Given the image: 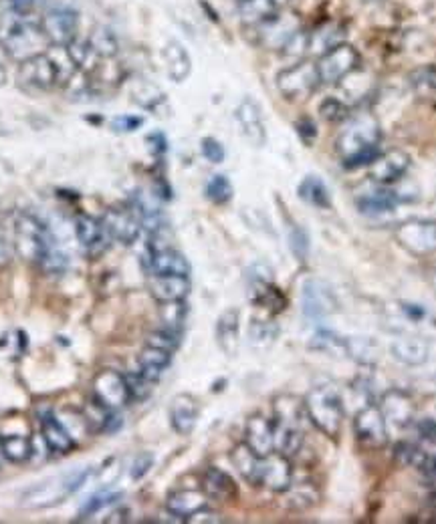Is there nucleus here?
<instances>
[{"instance_id":"1","label":"nucleus","mask_w":436,"mask_h":524,"mask_svg":"<svg viewBox=\"0 0 436 524\" xmlns=\"http://www.w3.org/2000/svg\"><path fill=\"white\" fill-rule=\"evenodd\" d=\"M0 41H3L8 57L18 63L33 57V55L45 53L47 39L41 31V25L35 23L31 13H23L11 6V11L0 18Z\"/></svg>"},{"instance_id":"2","label":"nucleus","mask_w":436,"mask_h":524,"mask_svg":"<svg viewBox=\"0 0 436 524\" xmlns=\"http://www.w3.org/2000/svg\"><path fill=\"white\" fill-rule=\"evenodd\" d=\"M380 131L374 117H360L338 137V154L346 167L370 166L380 156Z\"/></svg>"},{"instance_id":"3","label":"nucleus","mask_w":436,"mask_h":524,"mask_svg":"<svg viewBox=\"0 0 436 524\" xmlns=\"http://www.w3.org/2000/svg\"><path fill=\"white\" fill-rule=\"evenodd\" d=\"M87 476H89L87 468L51 476V479L31 486L29 490H25V494L21 496V507L29 510L57 507V504L65 502L73 492H77L81 489L83 482L87 480Z\"/></svg>"},{"instance_id":"4","label":"nucleus","mask_w":436,"mask_h":524,"mask_svg":"<svg viewBox=\"0 0 436 524\" xmlns=\"http://www.w3.org/2000/svg\"><path fill=\"white\" fill-rule=\"evenodd\" d=\"M305 411H308L309 422L319 429L321 434L330 438H338L341 434L346 408L336 388L319 386L311 389L303 399Z\"/></svg>"},{"instance_id":"5","label":"nucleus","mask_w":436,"mask_h":524,"mask_svg":"<svg viewBox=\"0 0 436 524\" xmlns=\"http://www.w3.org/2000/svg\"><path fill=\"white\" fill-rule=\"evenodd\" d=\"M53 238L45 224L29 212L16 214L13 227L15 255L29 265H41L53 247Z\"/></svg>"},{"instance_id":"6","label":"nucleus","mask_w":436,"mask_h":524,"mask_svg":"<svg viewBox=\"0 0 436 524\" xmlns=\"http://www.w3.org/2000/svg\"><path fill=\"white\" fill-rule=\"evenodd\" d=\"M275 86L287 101H305L321 86L318 65L308 59L297 61L277 75Z\"/></svg>"},{"instance_id":"7","label":"nucleus","mask_w":436,"mask_h":524,"mask_svg":"<svg viewBox=\"0 0 436 524\" xmlns=\"http://www.w3.org/2000/svg\"><path fill=\"white\" fill-rule=\"evenodd\" d=\"M360 63L361 57L354 46L341 43L321 55L315 65H318L321 86H338L340 81H346L351 73L360 69Z\"/></svg>"},{"instance_id":"8","label":"nucleus","mask_w":436,"mask_h":524,"mask_svg":"<svg viewBox=\"0 0 436 524\" xmlns=\"http://www.w3.org/2000/svg\"><path fill=\"white\" fill-rule=\"evenodd\" d=\"M41 31L49 46H69L77 39L79 18L67 6H53L41 16Z\"/></svg>"},{"instance_id":"9","label":"nucleus","mask_w":436,"mask_h":524,"mask_svg":"<svg viewBox=\"0 0 436 524\" xmlns=\"http://www.w3.org/2000/svg\"><path fill=\"white\" fill-rule=\"evenodd\" d=\"M394 237L404 250L414 257L436 252V220H408L396 228Z\"/></svg>"},{"instance_id":"10","label":"nucleus","mask_w":436,"mask_h":524,"mask_svg":"<svg viewBox=\"0 0 436 524\" xmlns=\"http://www.w3.org/2000/svg\"><path fill=\"white\" fill-rule=\"evenodd\" d=\"M429 327H436V319L422 305L416 303H396V307H392V315L388 317V329L401 335L424 337V329H429Z\"/></svg>"},{"instance_id":"11","label":"nucleus","mask_w":436,"mask_h":524,"mask_svg":"<svg viewBox=\"0 0 436 524\" xmlns=\"http://www.w3.org/2000/svg\"><path fill=\"white\" fill-rule=\"evenodd\" d=\"M91 396L109 409L124 408L127 401L132 399L129 398L126 376L114 369H104L97 373L94 378V383H91Z\"/></svg>"},{"instance_id":"12","label":"nucleus","mask_w":436,"mask_h":524,"mask_svg":"<svg viewBox=\"0 0 436 524\" xmlns=\"http://www.w3.org/2000/svg\"><path fill=\"white\" fill-rule=\"evenodd\" d=\"M301 307L305 317H309V319H323V317L338 313L340 303L330 285L323 283V280L311 278L303 285Z\"/></svg>"},{"instance_id":"13","label":"nucleus","mask_w":436,"mask_h":524,"mask_svg":"<svg viewBox=\"0 0 436 524\" xmlns=\"http://www.w3.org/2000/svg\"><path fill=\"white\" fill-rule=\"evenodd\" d=\"M354 432L368 448H382L388 444V424L378 406L361 408L354 418Z\"/></svg>"},{"instance_id":"14","label":"nucleus","mask_w":436,"mask_h":524,"mask_svg":"<svg viewBox=\"0 0 436 524\" xmlns=\"http://www.w3.org/2000/svg\"><path fill=\"white\" fill-rule=\"evenodd\" d=\"M368 167L370 180L380 186H392L406 176L408 167H411V156L404 149H388V152H380Z\"/></svg>"},{"instance_id":"15","label":"nucleus","mask_w":436,"mask_h":524,"mask_svg":"<svg viewBox=\"0 0 436 524\" xmlns=\"http://www.w3.org/2000/svg\"><path fill=\"white\" fill-rule=\"evenodd\" d=\"M76 234L79 245L86 250V255L91 258H97L111 247V237L101 218L89 217V214H81L76 220Z\"/></svg>"},{"instance_id":"16","label":"nucleus","mask_w":436,"mask_h":524,"mask_svg":"<svg viewBox=\"0 0 436 524\" xmlns=\"http://www.w3.org/2000/svg\"><path fill=\"white\" fill-rule=\"evenodd\" d=\"M299 31V21L293 15L277 13L273 18H269L267 23L259 26V41L269 51H283Z\"/></svg>"},{"instance_id":"17","label":"nucleus","mask_w":436,"mask_h":524,"mask_svg":"<svg viewBox=\"0 0 436 524\" xmlns=\"http://www.w3.org/2000/svg\"><path fill=\"white\" fill-rule=\"evenodd\" d=\"M237 124L240 127V134L253 147H263L267 144V129L261 106L255 99L245 97L237 107Z\"/></svg>"},{"instance_id":"18","label":"nucleus","mask_w":436,"mask_h":524,"mask_svg":"<svg viewBox=\"0 0 436 524\" xmlns=\"http://www.w3.org/2000/svg\"><path fill=\"white\" fill-rule=\"evenodd\" d=\"M101 220H104L111 240L122 242V245H134L137 237H140L142 220L136 210L111 208Z\"/></svg>"},{"instance_id":"19","label":"nucleus","mask_w":436,"mask_h":524,"mask_svg":"<svg viewBox=\"0 0 436 524\" xmlns=\"http://www.w3.org/2000/svg\"><path fill=\"white\" fill-rule=\"evenodd\" d=\"M382 414L386 418V424L396 429H406L414 424L416 419V406L412 398L401 389H390L382 398Z\"/></svg>"},{"instance_id":"20","label":"nucleus","mask_w":436,"mask_h":524,"mask_svg":"<svg viewBox=\"0 0 436 524\" xmlns=\"http://www.w3.org/2000/svg\"><path fill=\"white\" fill-rule=\"evenodd\" d=\"M293 484V468L289 458L273 452L263 458V470H261V486L267 490L283 494Z\"/></svg>"},{"instance_id":"21","label":"nucleus","mask_w":436,"mask_h":524,"mask_svg":"<svg viewBox=\"0 0 436 524\" xmlns=\"http://www.w3.org/2000/svg\"><path fill=\"white\" fill-rule=\"evenodd\" d=\"M390 355L408 368H419L431 358V348L421 335H401L390 343Z\"/></svg>"},{"instance_id":"22","label":"nucleus","mask_w":436,"mask_h":524,"mask_svg":"<svg viewBox=\"0 0 436 524\" xmlns=\"http://www.w3.org/2000/svg\"><path fill=\"white\" fill-rule=\"evenodd\" d=\"M152 297L157 303H178L184 301L190 293V280L188 277L180 275H150V283H147Z\"/></svg>"},{"instance_id":"23","label":"nucleus","mask_w":436,"mask_h":524,"mask_svg":"<svg viewBox=\"0 0 436 524\" xmlns=\"http://www.w3.org/2000/svg\"><path fill=\"white\" fill-rule=\"evenodd\" d=\"M245 444L257 456H269L275 452V429L273 422L263 416H250L245 426Z\"/></svg>"},{"instance_id":"24","label":"nucleus","mask_w":436,"mask_h":524,"mask_svg":"<svg viewBox=\"0 0 436 524\" xmlns=\"http://www.w3.org/2000/svg\"><path fill=\"white\" fill-rule=\"evenodd\" d=\"M147 270L150 275H190V262L180 255L178 250L170 247L152 248L150 247V260H147Z\"/></svg>"},{"instance_id":"25","label":"nucleus","mask_w":436,"mask_h":524,"mask_svg":"<svg viewBox=\"0 0 436 524\" xmlns=\"http://www.w3.org/2000/svg\"><path fill=\"white\" fill-rule=\"evenodd\" d=\"M198 401L188 393H180L176 396L170 404V424L180 436H188L194 432L198 424Z\"/></svg>"},{"instance_id":"26","label":"nucleus","mask_w":436,"mask_h":524,"mask_svg":"<svg viewBox=\"0 0 436 524\" xmlns=\"http://www.w3.org/2000/svg\"><path fill=\"white\" fill-rule=\"evenodd\" d=\"M398 202H401V196L394 190H390V186H380L374 190H368L364 194H360L356 198V206L361 214L366 217H382V214L392 212Z\"/></svg>"},{"instance_id":"27","label":"nucleus","mask_w":436,"mask_h":524,"mask_svg":"<svg viewBox=\"0 0 436 524\" xmlns=\"http://www.w3.org/2000/svg\"><path fill=\"white\" fill-rule=\"evenodd\" d=\"M162 59L166 65V73L174 83H184L192 73V59L187 46L180 41L170 39L162 46Z\"/></svg>"},{"instance_id":"28","label":"nucleus","mask_w":436,"mask_h":524,"mask_svg":"<svg viewBox=\"0 0 436 524\" xmlns=\"http://www.w3.org/2000/svg\"><path fill=\"white\" fill-rule=\"evenodd\" d=\"M202 492L207 494V499L218 500V502H233L238 496V489L235 480L230 479V474L220 470L217 466L207 468V472L202 476Z\"/></svg>"},{"instance_id":"29","label":"nucleus","mask_w":436,"mask_h":524,"mask_svg":"<svg viewBox=\"0 0 436 524\" xmlns=\"http://www.w3.org/2000/svg\"><path fill=\"white\" fill-rule=\"evenodd\" d=\"M217 343L227 358H237L240 348V313L228 308L217 321Z\"/></svg>"},{"instance_id":"30","label":"nucleus","mask_w":436,"mask_h":524,"mask_svg":"<svg viewBox=\"0 0 436 524\" xmlns=\"http://www.w3.org/2000/svg\"><path fill=\"white\" fill-rule=\"evenodd\" d=\"M343 39H346V29L340 23H323L315 31L308 33V55H315L319 59L333 46L346 43Z\"/></svg>"},{"instance_id":"31","label":"nucleus","mask_w":436,"mask_h":524,"mask_svg":"<svg viewBox=\"0 0 436 524\" xmlns=\"http://www.w3.org/2000/svg\"><path fill=\"white\" fill-rule=\"evenodd\" d=\"M41 436L43 442L47 444L49 450L55 454H69L73 448H76V439L69 434V429L53 414L41 418Z\"/></svg>"},{"instance_id":"32","label":"nucleus","mask_w":436,"mask_h":524,"mask_svg":"<svg viewBox=\"0 0 436 524\" xmlns=\"http://www.w3.org/2000/svg\"><path fill=\"white\" fill-rule=\"evenodd\" d=\"M230 462L237 468L240 479L247 480L250 486H261V470L263 458L257 456L247 444H238L230 452Z\"/></svg>"},{"instance_id":"33","label":"nucleus","mask_w":436,"mask_h":524,"mask_svg":"<svg viewBox=\"0 0 436 524\" xmlns=\"http://www.w3.org/2000/svg\"><path fill=\"white\" fill-rule=\"evenodd\" d=\"M207 494L198 490H174L168 499H166V510L172 517L188 519L194 512L202 510L207 507Z\"/></svg>"},{"instance_id":"34","label":"nucleus","mask_w":436,"mask_h":524,"mask_svg":"<svg viewBox=\"0 0 436 524\" xmlns=\"http://www.w3.org/2000/svg\"><path fill=\"white\" fill-rule=\"evenodd\" d=\"M170 363H172L170 351L146 345V349L140 353V358H137V365H140V369L137 371H140L147 381L156 383L162 378V373L170 368Z\"/></svg>"},{"instance_id":"35","label":"nucleus","mask_w":436,"mask_h":524,"mask_svg":"<svg viewBox=\"0 0 436 524\" xmlns=\"http://www.w3.org/2000/svg\"><path fill=\"white\" fill-rule=\"evenodd\" d=\"M0 456L13 464H25L33 458V439L26 434H0Z\"/></svg>"},{"instance_id":"36","label":"nucleus","mask_w":436,"mask_h":524,"mask_svg":"<svg viewBox=\"0 0 436 524\" xmlns=\"http://www.w3.org/2000/svg\"><path fill=\"white\" fill-rule=\"evenodd\" d=\"M275 422L277 424H285V426H293L299 428L303 426L305 419L308 418V411H305V404L293 396H281L275 399Z\"/></svg>"},{"instance_id":"37","label":"nucleus","mask_w":436,"mask_h":524,"mask_svg":"<svg viewBox=\"0 0 436 524\" xmlns=\"http://www.w3.org/2000/svg\"><path fill=\"white\" fill-rule=\"evenodd\" d=\"M238 15L245 25L261 26L269 18H273L279 8L273 5V0H237Z\"/></svg>"},{"instance_id":"38","label":"nucleus","mask_w":436,"mask_h":524,"mask_svg":"<svg viewBox=\"0 0 436 524\" xmlns=\"http://www.w3.org/2000/svg\"><path fill=\"white\" fill-rule=\"evenodd\" d=\"M408 81L416 97L426 103H436V65H426L412 71Z\"/></svg>"},{"instance_id":"39","label":"nucleus","mask_w":436,"mask_h":524,"mask_svg":"<svg viewBox=\"0 0 436 524\" xmlns=\"http://www.w3.org/2000/svg\"><path fill=\"white\" fill-rule=\"evenodd\" d=\"M273 429H275V452L291 458L301 450L303 429L293 428V426H285V424H277V422H273Z\"/></svg>"},{"instance_id":"40","label":"nucleus","mask_w":436,"mask_h":524,"mask_svg":"<svg viewBox=\"0 0 436 524\" xmlns=\"http://www.w3.org/2000/svg\"><path fill=\"white\" fill-rule=\"evenodd\" d=\"M299 198L303 202H308L315 208H330L331 206V196L328 186L319 180L318 176H308L305 180L299 184Z\"/></svg>"},{"instance_id":"41","label":"nucleus","mask_w":436,"mask_h":524,"mask_svg":"<svg viewBox=\"0 0 436 524\" xmlns=\"http://www.w3.org/2000/svg\"><path fill=\"white\" fill-rule=\"evenodd\" d=\"M277 337H279V327H277L273 321H263V319L250 321L248 343L253 349L265 351L269 348H273Z\"/></svg>"},{"instance_id":"42","label":"nucleus","mask_w":436,"mask_h":524,"mask_svg":"<svg viewBox=\"0 0 436 524\" xmlns=\"http://www.w3.org/2000/svg\"><path fill=\"white\" fill-rule=\"evenodd\" d=\"M87 43L91 46V51L96 53L97 59H114L119 53L117 36L109 29H106V26H97V29L91 31Z\"/></svg>"},{"instance_id":"43","label":"nucleus","mask_w":436,"mask_h":524,"mask_svg":"<svg viewBox=\"0 0 436 524\" xmlns=\"http://www.w3.org/2000/svg\"><path fill=\"white\" fill-rule=\"evenodd\" d=\"M309 348L321 353H328L331 358H348V339L346 337L336 335L333 331L315 333Z\"/></svg>"},{"instance_id":"44","label":"nucleus","mask_w":436,"mask_h":524,"mask_svg":"<svg viewBox=\"0 0 436 524\" xmlns=\"http://www.w3.org/2000/svg\"><path fill=\"white\" fill-rule=\"evenodd\" d=\"M348 339V358L364 365H372L380 358L378 343L368 337H346Z\"/></svg>"},{"instance_id":"45","label":"nucleus","mask_w":436,"mask_h":524,"mask_svg":"<svg viewBox=\"0 0 436 524\" xmlns=\"http://www.w3.org/2000/svg\"><path fill=\"white\" fill-rule=\"evenodd\" d=\"M285 507L291 510H305L309 509L318 500V494H313V489L308 484L303 486H289L285 492Z\"/></svg>"},{"instance_id":"46","label":"nucleus","mask_w":436,"mask_h":524,"mask_svg":"<svg viewBox=\"0 0 436 524\" xmlns=\"http://www.w3.org/2000/svg\"><path fill=\"white\" fill-rule=\"evenodd\" d=\"M207 196L210 202L227 204L230 202V198H233V184H230L228 177L222 174L212 176L207 184Z\"/></svg>"},{"instance_id":"47","label":"nucleus","mask_w":436,"mask_h":524,"mask_svg":"<svg viewBox=\"0 0 436 524\" xmlns=\"http://www.w3.org/2000/svg\"><path fill=\"white\" fill-rule=\"evenodd\" d=\"M132 97L137 106L144 109H156L164 101V93L152 83H137L132 91Z\"/></svg>"},{"instance_id":"48","label":"nucleus","mask_w":436,"mask_h":524,"mask_svg":"<svg viewBox=\"0 0 436 524\" xmlns=\"http://www.w3.org/2000/svg\"><path fill=\"white\" fill-rule=\"evenodd\" d=\"M184 317H187V307H184V301L162 303V321L166 325V329L178 333V329L184 323Z\"/></svg>"},{"instance_id":"49","label":"nucleus","mask_w":436,"mask_h":524,"mask_svg":"<svg viewBox=\"0 0 436 524\" xmlns=\"http://www.w3.org/2000/svg\"><path fill=\"white\" fill-rule=\"evenodd\" d=\"M319 114L326 121H331V124H338V121L348 117V106L341 103L336 97H328L326 101L319 106Z\"/></svg>"},{"instance_id":"50","label":"nucleus","mask_w":436,"mask_h":524,"mask_svg":"<svg viewBox=\"0 0 436 524\" xmlns=\"http://www.w3.org/2000/svg\"><path fill=\"white\" fill-rule=\"evenodd\" d=\"M129 398L132 399H146L152 393V381H147L140 371L137 373H127L126 376Z\"/></svg>"},{"instance_id":"51","label":"nucleus","mask_w":436,"mask_h":524,"mask_svg":"<svg viewBox=\"0 0 436 524\" xmlns=\"http://www.w3.org/2000/svg\"><path fill=\"white\" fill-rule=\"evenodd\" d=\"M147 345H152V348H160L166 351H174L178 348V333L170 331V329H162V331H154L147 335Z\"/></svg>"},{"instance_id":"52","label":"nucleus","mask_w":436,"mask_h":524,"mask_svg":"<svg viewBox=\"0 0 436 524\" xmlns=\"http://www.w3.org/2000/svg\"><path fill=\"white\" fill-rule=\"evenodd\" d=\"M119 499H122V494H96V496H91V499L83 504L81 517H91V514H96L97 510L109 507V504H114Z\"/></svg>"},{"instance_id":"53","label":"nucleus","mask_w":436,"mask_h":524,"mask_svg":"<svg viewBox=\"0 0 436 524\" xmlns=\"http://www.w3.org/2000/svg\"><path fill=\"white\" fill-rule=\"evenodd\" d=\"M200 149H202V156L207 157L210 164H222V162H225L227 154H225V147H222V144L218 142V139L204 137L202 144H200Z\"/></svg>"},{"instance_id":"54","label":"nucleus","mask_w":436,"mask_h":524,"mask_svg":"<svg viewBox=\"0 0 436 524\" xmlns=\"http://www.w3.org/2000/svg\"><path fill=\"white\" fill-rule=\"evenodd\" d=\"M289 247H291L293 255L297 258L305 260V257H308V250H309V238H308V234H305V230H301L299 227H293V230L289 234Z\"/></svg>"},{"instance_id":"55","label":"nucleus","mask_w":436,"mask_h":524,"mask_svg":"<svg viewBox=\"0 0 436 524\" xmlns=\"http://www.w3.org/2000/svg\"><path fill=\"white\" fill-rule=\"evenodd\" d=\"M15 255V247H13V238L8 237V232L5 230L3 224H0V268H5L11 265Z\"/></svg>"},{"instance_id":"56","label":"nucleus","mask_w":436,"mask_h":524,"mask_svg":"<svg viewBox=\"0 0 436 524\" xmlns=\"http://www.w3.org/2000/svg\"><path fill=\"white\" fill-rule=\"evenodd\" d=\"M152 466H154V456L147 454V452L140 454L134 460V464H132V479L134 480H142L144 476L150 472Z\"/></svg>"},{"instance_id":"57","label":"nucleus","mask_w":436,"mask_h":524,"mask_svg":"<svg viewBox=\"0 0 436 524\" xmlns=\"http://www.w3.org/2000/svg\"><path fill=\"white\" fill-rule=\"evenodd\" d=\"M297 134H299V137L305 144L311 146L315 142V137H318V127H315V124L309 117H303L297 121Z\"/></svg>"},{"instance_id":"58","label":"nucleus","mask_w":436,"mask_h":524,"mask_svg":"<svg viewBox=\"0 0 436 524\" xmlns=\"http://www.w3.org/2000/svg\"><path fill=\"white\" fill-rule=\"evenodd\" d=\"M144 124L142 117H136V116H122V117H116L114 119V129L119 131V134H129V131H136Z\"/></svg>"},{"instance_id":"59","label":"nucleus","mask_w":436,"mask_h":524,"mask_svg":"<svg viewBox=\"0 0 436 524\" xmlns=\"http://www.w3.org/2000/svg\"><path fill=\"white\" fill-rule=\"evenodd\" d=\"M187 520L192 522V524H218V522H225V519H222L218 512L210 510V509H207V507H204V509L198 510V512H194L192 517H188Z\"/></svg>"},{"instance_id":"60","label":"nucleus","mask_w":436,"mask_h":524,"mask_svg":"<svg viewBox=\"0 0 436 524\" xmlns=\"http://www.w3.org/2000/svg\"><path fill=\"white\" fill-rule=\"evenodd\" d=\"M8 59H11V57H8L5 45H3V41H0V65H6Z\"/></svg>"},{"instance_id":"61","label":"nucleus","mask_w":436,"mask_h":524,"mask_svg":"<svg viewBox=\"0 0 436 524\" xmlns=\"http://www.w3.org/2000/svg\"><path fill=\"white\" fill-rule=\"evenodd\" d=\"M6 83V69H5V65H0V87H3Z\"/></svg>"},{"instance_id":"62","label":"nucleus","mask_w":436,"mask_h":524,"mask_svg":"<svg viewBox=\"0 0 436 524\" xmlns=\"http://www.w3.org/2000/svg\"><path fill=\"white\" fill-rule=\"evenodd\" d=\"M289 3H291V0H273V5L279 8V11H281V8H285L287 5H289Z\"/></svg>"},{"instance_id":"63","label":"nucleus","mask_w":436,"mask_h":524,"mask_svg":"<svg viewBox=\"0 0 436 524\" xmlns=\"http://www.w3.org/2000/svg\"><path fill=\"white\" fill-rule=\"evenodd\" d=\"M431 285H432V288L436 291V268L431 273Z\"/></svg>"}]
</instances>
